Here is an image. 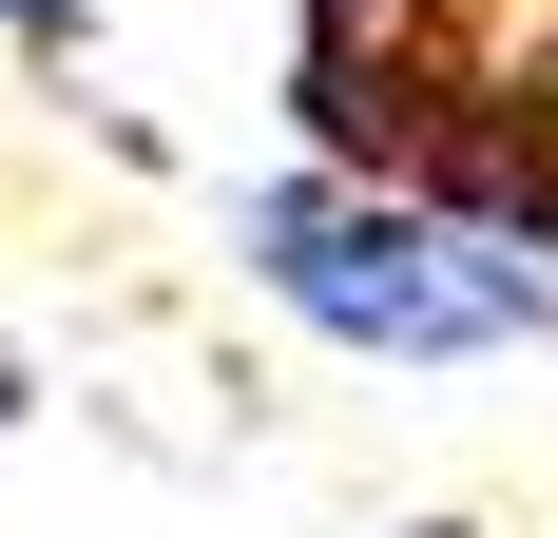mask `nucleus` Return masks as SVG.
<instances>
[{"instance_id":"nucleus-5","label":"nucleus","mask_w":558,"mask_h":538,"mask_svg":"<svg viewBox=\"0 0 558 538\" xmlns=\"http://www.w3.org/2000/svg\"><path fill=\"white\" fill-rule=\"evenodd\" d=\"M386 538H501V519H386Z\"/></svg>"},{"instance_id":"nucleus-6","label":"nucleus","mask_w":558,"mask_h":538,"mask_svg":"<svg viewBox=\"0 0 558 538\" xmlns=\"http://www.w3.org/2000/svg\"><path fill=\"white\" fill-rule=\"evenodd\" d=\"M424 20H520V0H424Z\"/></svg>"},{"instance_id":"nucleus-4","label":"nucleus","mask_w":558,"mask_h":538,"mask_svg":"<svg viewBox=\"0 0 558 538\" xmlns=\"http://www.w3.org/2000/svg\"><path fill=\"white\" fill-rule=\"evenodd\" d=\"M20 424H39V366H20V346H0V442H20Z\"/></svg>"},{"instance_id":"nucleus-3","label":"nucleus","mask_w":558,"mask_h":538,"mask_svg":"<svg viewBox=\"0 0 558 538\" xmlns=\"http://www.w3.org/2000/svg\"><path fill=\"white\" fill-rule=\"evenodd\" d=\"M0 58H39V77H77V58H97V0H0Z\"/></svg>"},{"instance_id":"nucleus-1","label":"nucleus","mask_w":558,"mask_h":538,"mask_svg":"<svg viewBox=\"0 0 558 538\" xmlns=\"http://www.w3.org/2000/svg\"><path fill=\"white\" fill-rule=\"evenodd\" d=\"M289 135L366 193L558 250V39L424 20V0H289Z\"/></svg>"},{"instance_id":"nucleus-2","label":"nucleus","mask_w":558,"mask_h":538,"mask_svg":"<svg viewBox=\"0 0 558 538\" xmlns=\"http://www.w3.org/2000/svg\"><path fill=\"white\" fill-rule=\"evenodd\" d=\"M231 250H251V289H270L308 346H347V366H520V346H558V250L539 231H462L424 212V193H366V173H270L251 212H231Z\"/></svg>"}]
</instances>
